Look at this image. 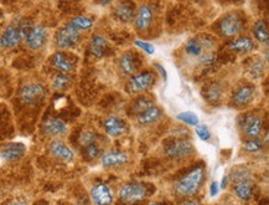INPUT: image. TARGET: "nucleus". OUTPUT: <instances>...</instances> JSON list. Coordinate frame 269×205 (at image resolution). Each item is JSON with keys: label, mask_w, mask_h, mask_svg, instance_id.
<instances>
[{"label": "nucleus", "mask_w": 269, "mask_h": 205, "mask_svg": "<svg viewBox=\"0 0 269 205\" xmlns=\"http://www.w3.org/2000/svg\"><path fill=\"white\" fill-rule=\"evenodd\" d=\"M161 109L158 106H150L149 108H146L145 111L141 112L138 115V123L140 126H149L153 123L158 122L161 118Z\"/></svg>", "instance_id": "21"}, {"label": "nucleus", "mask_w": 269, "mask_h": 205, "mask_svg": "<svg viewBox=\"0 0 269 205\" xmlns=\"http://www.w3.org/2000/svg\"><path fill=\"white\" fill-rule=\"evenodd\" d=\"M31 25H21V27H15V25H9L5 29L4 33L0 36V48L11 49L15 48L24 39L26 31Z\"/></svg>", "instance_id": "3"}, {"label": "nucleus", "mask_w": 269, "mask_h": 205, "mask_svg": "<svg viewBox=\"0 0 269 205\" xmlns=\"http://www.w3.org/2000/svg\"><path fill=\"white\" fill-rule=\"evenodd\" d=\"M91 199L95 205H111L113 201L111 189L104 183L95 184L91 189Z\"/></svg>", "instance_id": "13"}, {"label": "nucleus", "mask_w": 269, "mask_h": 205, "mask_svg": "<svg viewBox=\"0 0 269 205\" xmlns=\"http://www.w3.org/2000/svg\"><path fill=\"white\" fill-rule=\"evenodd\" d=\"M182 205H202V204L200 203L199 200H187V201H185Z\"/></svg>", "instance_id": "42"}, {"label": "nucleus", "mask_w": 269, "mask_h": 205, "mask_svg": "<svg viewBox=\"0 0 269 205\" xmlns=\"http://www.w3.org/2000/svg\"><path fill=\"white\" fill-rule=\"evenodd\" d=\"M115 16L121 22H130L135 19V5L130 2L119 3L115 8Z\"/></svg>", "instance_id": "19"}, {"label": "nucleus", "mask_w": 269, "mask_h": 205, "mask_svg": "<svg viewBox=\"0 0 269 205\" xmlns=\"http://www.w3.org/2000/svg\"><path fill=\"white\" fill-rule=\"evenodd\" d=\"M251 72L254 77H260L264 72V65H263L262 61H257L256 63H253L251 67Z\"/></svg>", "instance_id": "39"}, {"label": "nucleus", "mask_w": 269, "mask_h": 205, "mask_svg": "<svg viewBox=\"0 0 269 205\" xmlns=\"http://www.w3.org/2000/svg\"><path fill=\"white\" fill-rule=\"evenodd\" d=\"M148 195V188L143 183H128L121 187L119 198L127 204H135L144 200Z\"/></svg>", "instance_id": "4"}, {"label": "nucleus", "mask_w": 269, "mask_h": 205, "mask_svg": "<svg viewBox=\"0 0 269 205\" xmlns=\"http://www.w3.org/2000/svg\"><path fill=\"white\" fill-rule=\"evenodd\" d=\"M25 152L26 148L22 143H11L0 151V157L8 162L19 161L20 158L24 157Z\"/></svg>", "instance_id": "17"}, {"label": "nucleus", "mask_w": 269, "mask_h": 205, "mask_svg": "<svg viewBox=\"0 0 269 205\" xmlns=\"http://www.w3.org/2000/svg\"><path fill=\"white\" fill-rule=\"evenodd\" d=\"M192 152V143L187 140H175L165 148L167 157L174 158V160H182V158L189 157Z\"/></svg>", "instance_id": "9"}, {"label": "nucleus", "mask_w": 269, "mask_h": 205, "mask_svg": "<svg viewBox=\"0 0 269 205\" xmlns=\"http://www.w3.org/2000/svg\"><path fill=\"white\" fill-rule=\"evenodd\" d=\"M154 67H155L156 70H158L159 72H160L161 77H163V80L165 81V82H166V81H167V72H166V70H165L164 66H163V65H160V63H154Z\"/></svg>", "instance_id": "40"}, {"label": "nucleus", "mask_w": 269, "mask_h": 205, "mask_svg": "<svg viewBox=\"0 0 269 205\" xmlns=\"http://www.w3.org/2000/svg\"><path fill=\"white\" fill-rule=\"evenodd\" d=\"M11 205H28V204H26L25 201H14Z\"/></svg>", "instance_id": "44"}, {"label": "nucleus", "mask_w": 269, "mask_h": 205, "mask_svg": "<svg viewBox=\"0 0 269 205\" xmlns=\"http://www.w3.org/2000/svg\"><path fill=\"white\" fill-rule=\"evenodd\" d=\"M68 127L60 118H48L43 122L42 132L50 137H57V135H63L67 133Z\"/></svg>", "instance_id": "14"}, {"label": "nucleus", "mask_w": 269, "mask_h": 205, "mask_svg": "<svg viewBox=\"0 0 269 205\" xmlns=\"http://www.w3.org/2000/svg\"><path fill=\"white\" fill-rule=\"evenodd\" d=\"M253 95H254V87L253 86L246 85L242 86L234 92L232 101L236 106L238 107H242V106L248 105L252 100H253Z\"/></svg>", "instance_id": "20"}, {"label": "nucleus", "mask_w": 269, "mask_h": 205, "mask_svg": "<svg viewBox=\"0 0 269 205\" xmlns=\"http://www.w3.org/2000/svg\"><path fill=\"white\" fill-rule=\"evenodd\" d=\"M69 83V77L65 74H59L54 80V88L56 89H63L67 87Z\"/></svg>", "instance_id": "35"}, {"label": "nucleus", "mask_w": 269, "mask_h": 205, "mask_svg": "<svg viewBox=\"0 0 269 205\" xmlns=\"http://www.w3.org/2000/svg\"><path fill=\"white\" fill-rule=\"evenodd\" d=\"M46 37H47V30H46L45 27H42V25H31L26 31L24 39L29 49L39 50L46 42Z\"/></svg>", "instance_id": "5"}, {"label": "nucleus", "mask_w": 269, "mask_h": 205, "mask_svg": "<svg viewBox=\"0 0 269 205\" xmlns=\"http://www.w3.org/2000/svg\"><path fill=\"white\" fill-rule=\"evenodd\" d=\"M100 154H101V148L98 147V144L92 143V144H89V146L86 147L85 155H86L87 160H89V161L95 160V158L100 157Z\"/></svg>", "instance_id": "34"}, {"label": "nucleus", "mask_w": 269, "mask_h": 205, "mask_svg": "<svg viewBox=\"0 0 269 205\" xmlns=\"http://www.w3.org/2000/svg\"><path fill=\"white\" fill-rule=\"evenodd\" d=\"M196 133L201 141H208L211 138V132L207 126H196Z\"/></svg>", "instance_id": "37"}, {"label": "nucleus", "mask_w": 269, "mask_h": 205, "mask_svg": "<svg viewBox=\"0 0 269 205\" xmlns=\"http://www.w3.org/2000/svg\"><path fill=\"white\" fill-rule=\"evenodd\" d=\"M263 147H264V143H263V141L259 140V138L248 140L243 143V148H244V151L248 153H257L262 151Z\"/></svg>", "instance_id": "29"}, {"label": "nucleus", "mask_w": 269, "mask_h": 205, "mask_svg": "<svg viewBox=\"0 0 269 205\" xmlns=\"http://www.w3.org/2000/svg\"><path fill=\"white\" fill-rule=\"evenodd\" d=\"M221 96H222V88L219 87L217 83H212V85H211L210 87L207 88L206 97H207V100L210 101V102L215 103L216 101L221 100Z\"/></svg>", "instance_id": "31"}, {"label": "nucleus", "mask_w": 269, "mask_h": 205, "mask_svg": "<svg viewBox=\"0 0 269 205\" xmlns=\"http://www.w3.org/2000/svg\"><path fill=\"white\" fill-rule=\"evenodd\" d=\"M233 189H234V193H236V195L238 196L239 199H242V200L247 201V200H250L252 196H253L254 188H253V184H252V179L236 181L233 186Z\"/></svg>", "instance_id": "25"}, {"label": "nucleus", "mask_w": 269, "mask_h": 205, "mask_svg": "<svg viewBox=\"0 0 269 205\" xmlns=\"http://www.w3.org/2000/svg\"><path fill=\"white\" fill-rule=\"evenodd\" d=\"M149 205H164V204H161V203H153V204H149Z\"/></svg>", "instance_id": "45"}, {"label": "nucleus", "mask_w": 269, "mask_h": 205, "mask_svg": "<svg viewBox=\"0 0 269 205\" xmlns=\"http://www.w3.org/2000/svg\"><path fill=\"white\" fill-rule=\"evenodd\" d=\"M176 118L189 126L192 127L199 126V117L198 115L193 113V112H181V113H179L178 116H176Z\"/></svg>", "instance_id": "30"}, {"label": "nucleus", "mask_w": 269, "mask_h": 205, "mask_svg": "<svg viewBox=\"0 0 269 205\" xmlns=\"http://www.w3.org/2000/svg\"><path fill=\"white\" fill-rule=\"evenodd\" d=\"M253 34H254V37H256L259 42H262V44H267L268 39H269L267 22H265L263 19L257 20V21L254 22Z\"/></svg>", "instance_id": "27"}, {"label": "nucleus", "mask_w": 269, "mask_h": 205, "mask_svg": "<svg viewBox=\"0 0 269 205\" xmlns=\"http://www.w3.org/2000/svg\"><path fill=\"white\" fill-rule=\"evenodd\" d=\"M153 21V10L149 5H141L139 7L135 15V27L139 31H145L149 29Z\"/></svg>", "instance_id": "16"}, {"label": "nucleus", "mask_w": 269, "mask_h": 205, "mask_svg": "<svg viewBox=\"0 0 269 205\" xmlns=\"http://www.w3.org/2000/svg\"><path fill=\"white\" fill-rule=\"evenodd\" d=\"M243 30L242 18L236 13H231L225 15L218 22V31L222 36L236 37Z\"/></svg>", "instance_id": "2"}, {"label": "nucleus", "mask_w": 269, "mask_h": 205, "mask_svg": "<svg viewBox=\"0 0 269 205\" xmlns=\"http://www.w3.org/2000/svg\"><path fill=\"white\" fill-rule=\"evenodd\" d=\"M80 33L69 25L61 28L56 33L55 41L60 49H74L80 42Z\"/></svg>", "instance_id": "7"}, {"label": "nucleus", "mask_w": 269, "mask_h": 205, "mask_svg": "<svg viewBox=\"0 0 269 205\" xmlns=\"http://www.w3.org/2000/svg\"><path fill=\"white\" fill-rule=\"evenodd\" d=\"M104 131L111 137H119L127 132V125L123 120L117 116H111L107 118L103 123Z\"/></svg>", "instance_id": "15"}, {"label": "nucleus", "mask_w": 269, "mask_h": 205, "mask_svg": "<svg viewBox=\"0 0 269 205\" xmlns=\"http://www.w3.org/2000/svg\"><path fill=\"white\" fill-rule=\"evenodd\" d=\"M129 157L124 152H108L102 155V166L104 168L120 167L128 163Z\"/></svg>", "instance_id": "18"}, {"label": "nucleus", "mask_w": 269, "mask_h": 205, "mask_svg": "<svg viewBox=\"0 0 269 205\" xmlns=\"http://www.w3.org/2000/svg\"><path fill=\"white\" fill-rule=\"evenodd\" d=\"M213 42L210 41L208 39H198V37H193L190 39L186 42L185 46V50L186 53L192 57H201L202 55L208 53V49L212 48Z\"/></svg>", "instance_id": "11"}, {"label": "nucleus", "mask_w": 269, "mask_h": 205, "mask_svg": "<svg viewBox=\"0 0 269 205\" xmlns=\"http://www.w3.org/2000/svg\"><path fill=\"white\" fill-rule=\"evenodd\" d=\"M205 180V168L202 166L191 169L179 179L175 190L181 196H193L199 192Z\"/></svg>", "instance_id": "1"}, {"label": "nucleus", "mask_w": 269, "mask_h": 205, "mask_svg": "<svg viewBox=\"0 0 269 205\" xmlns=\"http://www.w3.org/2000/svg\"><path fill=\"white\" fill-rule=\"evenodd\" d=\"M119 69L124 75H133L137 71L138 65H137V59H135V55L133 53H128L121 55L119 60Z\"/></svg>", "instance_id": "26"}, {"label": "nucleus", "mask_w": 269, "mask_h": 205, "mask_svg": "<svg viewBox=\"0 0 269 205\" xmlns=\"http://www.w3.org/2000/svg\"><path fill=\"white\" fill-rule=\"evenodd\" d=\"M68 25L71 28H74L75 30L80 31H88L89 29L93 27V20L87 16H75L71 19V21L68 22Z\"/></svg>", "instance_id": "28"}, {"label": "nucleus", "mask_w": 269, "mask_h": 205, "mask_svg": "<svg viewBox=\"0 0 269 205\" xmlns=\"http://www.w3.org/2000/svg\"><path fill=\"white\" fill-rule=\"evenodd\" d=\"M80 143L82 144L83 147H87V146H89V144L95 143L94 133H92V132H89V131L83 132L80 137Z\"/></svg>", "instance_id": "36"}, {"label": "nucleus", "mask_w": 269, "mask_h": 205, "mask_svg": "<svg viewBox=\"0 0 269 205\" xmlns=\"http://www.w3.org/2000/svg\"><path fill=\"white\" fill-rule=\"evenodd\" d=\"M155 75L150 71H144L134 75L128 82V91L130 94H140L154 83Z\"/></svg>", "instance_id": "8"}, {"label": "nucleus", "mask_w": 269, "mask_h": 205, "mask_svg": "<svg viewBox=\"0 0 269 205\" xmlns=\"http://www.w3.org/2000/svg\"><path fill=\"white\" fill-rule=\"evenodd\" d=\"M211 196H216L217 193H218V183L217 181H213L212 184H211Z\"/></svg>", "instance_id": "41"}, {"label": "nucleus", "mask_w": 269, "mask_h": 205, "mask_svg": "<svg viewBox=\"0 0 269 205\" xmlns=\"http://www.w3.org/2000/svg\"><path fill=\"white\" fill-rule=\"evenodd\" d=\"M228 48H230L232 51H236V53L246 54L253 51L254 49H256V44H254V41L251 39V37L239 36L237 37L236 40H233Z\"/></svg>", "instance_id": "23"}, {"label": "nucleus", "mask_w": 269, "mask_h": 205, "mask_svg": "<svg viewBox=\"0 0 269 205\" xmlns=\"http://www.w3.org/2000/svg\"><path fill=\"white\" fill-rule=\"evenodd\" d=\"M51 63L57 71H60V74L67 75L69 72L74 71V65H72V62L69 61L67 56L63 53H61V51H57V53L52 55Z\"/></svg>", "instance_id": "22"}, {"label": "nucleus", "mask_w": 269, "mask_h": 205, "mask_svg": "<svg viewBox=\"0 0 269 205\" xmlns=\"http://www.w3.org/2000/svg\"><path fill=\"white\" fill-rule=\"evenodd\" d=\"M50 153L54 155L56 160L61 162H72L75 158V153L66 143H63L62 141L55 140L52 141L50 144Z\"/></svg>", "instance_id": "12"}, {"label": "nucleus", "mask_w": 269, "mask_h": 205, "mask_svg": "<svg viewBox=\"0 0 269 205\" xmlns=\"http://www.w3.org/2000/svg\"><path fill=\"white\" fill-rule=\"evenodd\" d=\"M152 105V101L149 100L148 97H140L138 98L137 101L133 105V112H138V113H141V112L145 111L146 108H149Z\"/></svg>", "instance_id": "32"}, {"label": "nucleus", "mask_w": 269, "mask_h": 205, "mask_svg": "<svg viewBox=\"0 0 269 205\" xmlns=\"http://www.w3.org/2000/svg\"><path fill=\"white\" fill-rule=\"evenodd\" d=\"M227 181H228V177H224V179H222V183H221L222 189H225V188L227 187Z\"/></svg>", "instance_id": "43"}, {"label": "nucleus", "mask_w": 269, "mask_h": 205, "mask_svg": "<svg viewBox=\"0 0 269 205\" xmlns=\"http://www.w3.org/2000/svg\"><path fill=\"white\" fill-rule=\"evenodd\" d=\"M89 50L97 59H102L108 51V42L102 35H93L89 42Z\"/></svg>", "instance_id": "24"}, {"label": "nucleus", "mask_w": 269, "mask_h": 205, "mask_svg": "<svg viewBox=\"0 0 269 205\" xmlns=\"http://www.w3.org/2000/svg\"><path fill=\"white\" fill-rule=\"evenodd\" d=\"M46 97V89L40 83H29L20 89V98L26 105H36Z\"/></svg>", "instance_id": "6"}, {"label": "nucleus", "mask_w": 269, "mask_h": 205, "mask_svg": "<svg viewBox=\"0 0 269 205\" xmlns=\"http://www.w3.org/2000/svg\"><path fill=\"white\" fill-rule=\"evenodd\" d=\"M134 45L137 46V48L141 49V50H144L146 54H149V55H153V54L155 53L154 46H153L152 44H149V42L140 41V40H138V41H135V42H134Z\"/></svg>", "instance_id": "38"}, {"label": "nucleus", "mask_w": 269, "mask_h": 205, "mask_svg": "<svg viewBox=\"0 0 269 205\" xmlns=\"http://www.w3.org/2000/svg\"><path fill=\"white\" fill-rule=\"evenodd\" d=\"M231 179H232L234 183H236V181L247 180V179H252V178H251L250 170L246 168H238L234 170V172H232V174H231Z\"/></svg>", "instance_id": "33"}, {"label": "nucleus", "mask_w": 269, "mask_h": 205, "mask_svg": "<svg viewBox=\"0 0 269 205\" xmlns=\"http://www.w3.org/2000/svg\"><path fill=\"white\" fill-rule=\"evenodd\" d=\"M242 129L250 140L257 138L262 132V118L257 115H246L242 121Z\"/></svg>", "instance_id": "10"}]
</instances>
